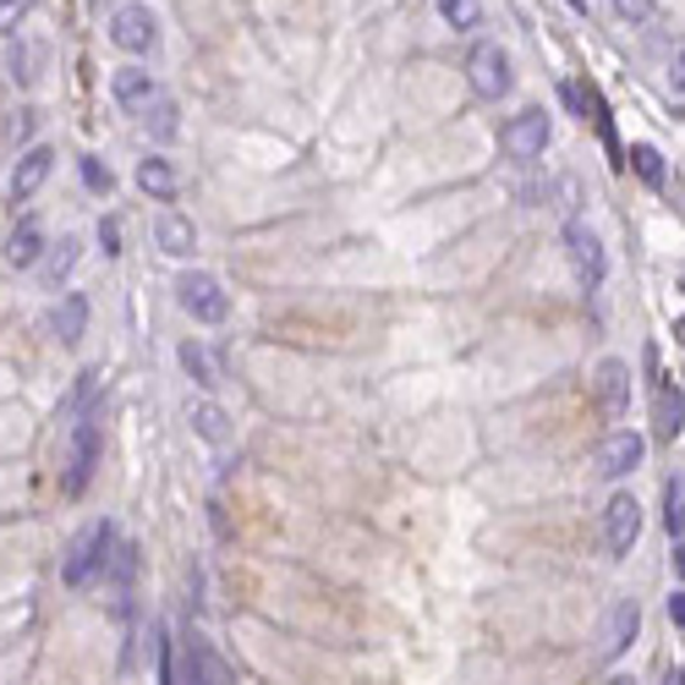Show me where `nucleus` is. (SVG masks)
<instances>
[{"label": "nucleus", "mask_w": 685, "mask_h": 685, "mask_svg": "<svg viewBox=\"0 0 685 685\" xmlns=\"http://www.w3.org/2000/svg\"><path fill=\"white\" fill-rule=\"evenodd\" d=\"M670 620H675V631H681V625H685V592H681V587L670 592Z\"/></svg>", "instance_id": "2f4dec72"}, {"label": "nucleus", "mask_w": 685, "mask_h": 685, "mask_svg": "<svg viewBox=\"0 0 685 685\" xmlns=\"http://www.w3.org/2000/svg\"><path fill=\"white\" fill-rule=\"evenodd\" d=\"M664 527H670V538H675V570H681V533H685V483L681 477L664 483Z\"/></svg>", "instance_id": "aec40b11"}, {"label": "nucleus", "mask_w": 685, "mask_h": 685, "mask_svg": "<svg viewBox=\"0 0 685 685\" xmlns=\"http://www.w3.org/2000/svg\"><path fill=\"white\" fill-rule=\"evenodd\" d=\"M565 253H570V264H576V280H581L587 291H598V285H603V274H609V259H603V242H598V231H587L581 220H570V225H565Z\"/></svg>", "instance_id": "423d86ee"}, {"label": "nucleus", "mask_w": 685, "mask_h": 685, "mask_svg": "<svg viewBox=\"0 0 685 685\" xmlns=\"http://www.w3.org/2000/svg\"><path fill=\"white\" fill-rule=\"evenodd\" d=\"M192 428H198V439H209V444H225V439H231V417L214 407V401L192 407Z\"/></svg>", "instance_id": "412c9836"}, {"label": "nucleus", "mask_w": 685, "mask_h": 685, "mask_svg": "<svg viewBox=\"0 0 685 685\" xmlns=\"http://www.w3.org/2000/svg\"><path fill=\"white\" fill-rule=\"evenodd\" d=\"M603 685H636V681H631V675H609Z\"/></svg>", "instance_id": "72a5a7b5"}, {"label": "nucleus", "mask_w": 685, "mask_h": 685, "mask_svg": "<svg viewBox=\"0 0 685 685\" xmlns=\"http://www.w3.org/2000/svg\"><path fill=\"white\" fill-rule=\"evenodd\" d=\"M670 83H675V99L685 94V55L675 50V66H670Z\"/></svg>", "instance_id": "473e14b6"}, {"label": "nucleus", "mask_w": 685, "mask_h": 685, "mask_svg": "<svg viewBox=\"0 0 685 685\" xmlns=\"http://www.w3.org/2000/svg\"><path fill=\"white\" fill-rule=\"evenodd\" d=\"M631 165L642 170V181H647V187H664V154H658V148L636 143V148H631Z\"/></svg>", "instance_id": "bb28decb"}, {"label": "nucleus", "mask_w": 685, "mask_h": 685, "mask_svg": "<svg viewBox=\"0 0 685 685\" xmlns=\"http://www.w3.org/2000/svg\"><path fill=\"white\" fill-rule=\"evenodd\" d=\"M681 433V390L658 384V439H675Z\"/></svg>", "instance_id": "393cba45"}, {"label": "nucleus", "mask_w": 685, "mask_h": 685, "mask_svg": "<svg viewBox=\"0 0 685 685\" xmlns=\"http://www.w3.org/2000/svg\"><path fill=\"white\" fill-rule=\"evenodd\" d=\"M154 242H159V253H170V259H192V247H198V231H192V220H187V214L165 209V214L154 220Z\"/></svg>", "instance_id": "2eb2a0df"}, {"label": "nucleus", "mask_w": 685, "mask_h": 685, "mask_svg": "<svg viewBox=\"0 0 685 685\" xmlns=\"http://www.w3.org/2000/svg\"><path fill=\"white\" fill-rule=\"evenodd\" d=\"M94 466H99V411H88V417H77V422H72V450H66L61 488L77 499V494L94 483Z\"/></svg>", "instance_id": "f03ea898"}, {"label": "nucleus", "mask_w": 685, "mask_h": 685, "mask_svg": "<svg viewBox=\"0 0 685 685\" xmlns=\"http://www.w3.org/2000/svg\"><path fill=\"white\" fill-rule=\"evenodd\" d=\"M110 548H116V527H110V521L83 527V533L72 538V548H66V559H61V581H66V587H88L94 576H105Z\"/></svg>", "instance_id": "f257e3e1"}, {"label": "nucleus", "mask_w": 685, "mask_h": 685, "mask_svg": "<svg viewBox=\"0 0 685 685\" xmlns=\"http://www.w3.org/2000/svg\"><path fill=\"white\" fill-rule=\"evenodd\" d=\"M466 83H472V94L477 99H505L510 94V55L499 50V44H472V55H466Z\"/></svg>", "instance_id": "20e7f679"}, {"label": "nucleus", "mask_w": 685, "mask_h": 685, "mask_svg": "<svg viewBox=\"0 0 685 685\" xmlns=\"http://www.w3.org/2000/svg\"><path fill=\"white\" fill-rule=\"evenodd\" d=\"M181 685H231L225 664H220V653H214L198 631H192L187 647H181Z\"/></svg>", "instance_id": "9d476101"}, {"label": "nucleus", "mask_w": 685, "mask_h": 685, "mask_svg": "<svg viewBox=\"0 0 685 685\" xmlns=\"http://www.w3.org/2000/svg\"><path fill=\"white\" fill-rule=\"evenodd\" d=\"M642 538V505L631 499V494H614L609 505H603V544L614 559H625L631 548Z\"/></svg>", "instance_id": "6e6552de"}, {"label": "nucleus", "mask_w": 685, "mask_h": 685, "mask_svg": "<svg viewBox=\"0 0 685 685\" xmlns=\"http://www.w3.org/2000/svg\"><path fill=\"white\" fill-rule=\"evenodd\" d=\"M99 242H105V253H122V225L116 220H99Z\"/></svg>", "instance_id": "7c9ffc66"}, {"label": "nucleus", "mask_w": 685, "mask_h": 685, "mask_svg": "<svg viewBox=\"0 0 685 685\" xmlns=\"http://www.w3.org/2000/svg\"><path fill=\"white\" fill-rule=\"evenodd\" d=\"M598 401H603L609 417H620V411L631 407V368L620 357H603L598 362Z\"/></svg>", "instance_id": "4468645a"}, {"label": "nucleus", "mask_w": 685, "mask_h": 685, "mask_svg": "<svg viewBox=\"0 0 685 685\" xmlns=\"http://www.w3.org/2000/svg\"><path fill=\"white\" fill-rule=\"evenodd\" d=\"M137 187H143L154 203H170V198H176V170H170V159H159V154L143 159V165H137Z\"/></svg>", "instance_id": "6ab92c4d"}, {"label": "nucleus", "mask_w": 685, "mask_h": 685, "mask_svg": "<svg viewBox=\"0 0 685 685\" xmlns=\"http://www.w3.org/2000/svg\"><path fill=\"white\" fill-rule=\"evenodd\" d=\"M614 11H620L625 22H653L658 6H653V0H614Z\"/></svg>", "instance_id": "cd10ccee"}, {"label": "nucleus", "mask_w": 685, "mask_h": 685, "mask_svg": "<svg viewBox=\"0 0 685 685\" xmlns=\"http://www.w3.org/2000/svg\"><path fill=\"white\" fill-rule=\"evenodd\" d=\"M44 259V231H39V220H17V231L6 236V264L11 270H33Z\"/></svg>", "instance_id": "a211bd4d"}, {"label": "nucleus", "mask_w": 685, "mask_h": 685, "mask_svg": "<svg viewBox=\"0 0 685 685\" xmlns=\"http://www.w3.org/2000/svg\"><path fill=\"white\" fill-rule=\"evenodd\" d=\"M22 17H28V0H0V33H17Z\"/></svg>", "instance_id": "c85d7f7f"}, {"label": "nucleus", "mask_w": 685, "mask_h": 685, "mask_svg": "<svg viewBox=\"0 0 685 685\" xmlns=\"http://www.w3.org/2000/svg\"><path fill=\"white\" fill-rule=\"evenodd\" d=\"M176 357H181V368H187V379H192L198 390H209V396H214V390L225 384V362H220L203 340H181V351H176Z\"/></svg>", "instance_id": "ddd939ff"}, {"label": "nucleus", "mask_w": 685, "mask_h": 685, "mask_svg": "<svg viewBox=\"0 0 685 685\" xmlns=\"http://www.w3.org/2000/svg\"><path fill=\"white\" fill-rule=\"evenodd\" d=\"M664 685H685V675H681V670H670V681H664Z\"/></svg>", "instance_id": "f704fd0d"}, {"label": "nucleus", "mask_w": 685, "mask_h": 685, "mask_svg": "<svg viewBox=\"0 0 685 685\" xmlns=\"http://www.w3.org/2000/svg\"><path fill=\"white\" fill-rule=\"evenodd\" d=\"M77 259H83V242H77V236H61V247H55V253H50V264H44L50 285H61L66 274L77 270Z\"/></svg>", "instance_id": "5701e85b"}, {"label": "nucleus", "mask_w": 685, "mask_h": 685, "mask_svg": "<svg viewBox=\"0 0 685 685\" xmlns=\"http://www.w3.org/2000/svg\"><path fill=\"white\" fill-rule=\"evenodd\" d=\"M50 170H55V154H50L44 143H39V148H28V154L17 159V170H11V198H17V203H28V198L50 181Z\"/></svg>", "instance_id": "f8f14e48"}, {"label": "nucleus", "mask_w": 685, "mask_h": 685, "mask_svg": "<svg viewBox=\"0 0 685 685\" xmlns=\"http://www.w3.org/2000/svg\"><path fill=\"white\" fill-rule=\"evenodd\" d=\"M77 170H83V187H88V192H99V198H110V192H116L110 165H99L94 154H83V159H77Z\"/></svg>", "instance_id": "a878e982"}, {"label": "nucleus", "mask_w": 685, "mask_h": 685, "mask_svg": "<svg viewBox=\"0 0 685 685\" xmlns=\"http://www.w3.org/2000/svg\"><path fill=\"white\" fill-rule=\"evenodd\" d=\"M439 17H444L455 33H466V28L483 22V0H439Z\"/></svg>", "instance_id": "b1692460"}, {"label": "nucleus", "mask_w": 685, "mask_h": 685, "mask_svg": "<svg viewBox=\"0 0 685 685\" xmlns=\"http://www.w3.org/2000/svg\"><path fill=\"white\" fill-rule=\"evenodd\" d=\"M50 329H55L61 346H77V340L88 335V296H83V291H66L61 307L50 313Z\"/></svg>", "instance_id": "dca6fc26"}, {"label": "nucleus", "mask_w": 685, "mask_h": 685, "mask_svg": "<svg viewBox=\"0 0 685 685\" xmlns=\"http://www.w3.org/2000/svg\"><path fill=\"white\" fill-rule=\"evenodd\" d=\"M110 44L127 50V55H148V50L159 44V17H154L148 6H122V11L110 17Z\"/></svg>", "instance_id": "0eeeda50"}, {"label": "nucleus", "mask_w": 685, "mask_h": 685, "mask_svg": "<svg viewBox=\"0 0 685 685\" xmlns=\"http://www.w3.org/2000/svg\"><path fill=\"white\" fill-rule=\"evenodd\" d=\"M33 116H39V110H17V116H11V127H6V133H11V143H22V137H33V127H39Z\"/></svg>", "instance_id": "c756f323"}, {"label": "nucleus", "mask_w": 685, "mask_h": 685, "mask_svg": "<svg viewBox=\"0 0 685 685\" xmlns=\"http://www.w3.org/2000/svg\"><path fill=\"white\" fill-rule=\"evenodd\" d=\"M143 127L159 137V143H170V137H176V127H181V122H176V99H165V94H159V99L143 110Z\"/></svg>", "instance_id": "4be33fe9"}, {"label": "nucleus", "mask_w": 685, "mask_h": 685, "mask_svg": "<svg viewBox=\"0 0 685 685\" xmlns=\"http://www.w3.org/2000/svg\"><path fill=\"white\" fill-rule=\"evenodd\" d=\"M636 625H642V609L631 598H620L609 609V625H603V658H620L631 642H636Z\"/></svg>", "instance_id": "f3484780"}, {"label": "nucleus", "mask_w": 685, "mask_h": 685, "mask_svg": "<svg viewBox=\"0 0 685 685\" xmlns=\"http://www.w3.org/2000/svg\"><path fill=\"white\" fill-rule=\"evenodd\" d=\"M548 137H554L548 110H521V116H510V122H505L499 143H505V154H510L516 165H538V159H544V148H548Z\"/></svg>", "instance_id": "39448f33"}, {"label": "nucleus", "mask_w": 685, "mask_h": 685, "mask_svg": "<svg viewBox=\"0 0 685 685\" xmlns=\"http://www.w3.org/2000/svg\"><path fill=\"white\" fill-rule=\"evenodd\" d=\"M570 6H576V11H587V0H570Z\"/></svg>", "instance_id": "c9c22d12"}, {"label": "nucleus", "mask_w": 685, "mask_h": 685, "mask_svg": "<svg viewBox=\"0 0 685 685\" xmlns=\"http://www.w3.org/2000/svg\"><path fill=\"white\" fill-rule=\"evenodd\" d=\"M642 455H647V439L642 433H609L603 439V450H598V477H609V483H620V477H631L636 466H642Z\"/></svg>", "instance_id": "1a4fd4ad"}, {"label": "nucleus", "mask_w": 685, "mask_h": 685, "mask_svg": "<svg viewBox=\"0 0 685 685\" xmlns=\"http://www.w3.org/2000/svg\"><path fill=\"white\" fill-rule=\"evenodd\" d=\"M176 302H181L198 324H225V318H231V296H225V285L209 270L181 274V280H176Z\"/></svg>", "instance_id": "7ed1b4c3"}, {"label": "nucleus", "mask_w": 685, "mask_h": 685, "mask_svg": "<svg viewBox=\"0 0 685 685\" xmlns=\"http://www.w3.org/2000/svg\"><path fill=\"white\" fill-rule=\"evenodd\" d=\"M110 94H116L122 110H137V116H143V110L159 99V83H154L143 66H116V72H110Z\"/></svg>", "instance_id": "9b49d317"}]
</instances>
